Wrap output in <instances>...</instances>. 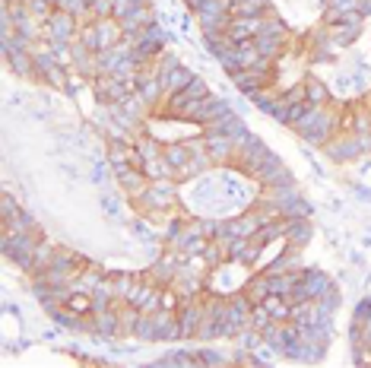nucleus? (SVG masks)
<instances>
[{
	"instance_id": "obj_1",
	"label": "nucleus",
	"mask_w": 371,
	"mask_h": 368,
	"mask_svg": "<svg viewBox=\"0 0 371 368\" xmlns=\"http://www.w3.org/2000/svg\"><path fill=\"white\" fill-rule=\"evenodd\" d=\"M286 241L292 248H305L308 241H311V222H308V216H302V219H289Z\"/></svg>"
},
{
	"instance_id": "obj_2",
	"label": "nucleus",
	"mask_w": 371,
	"mask_h": 368,
	"mask_svg": "<svg viewBox=\"0 0 371 368\" xmlns=\"http://www.w3.org/2000/svg\"><path fill=\"white\" fill-rule=\"evenodd\" d=\"M241 292L251 299V305H264L267 295H270V277H267V273H260V277H251V279H247V286L241 289Z\"/></svg>"
},
{
	"instance_id": "obj_3",
	"label": "nucleus",
	"mask_w": 371,
	"mask_h": 368,
	"mask_svg": "<svg viewBox=\"0 0 371 368\" xmlns=\"http://www.w3.org/2000/svg\"><path fill=\"white\" fill-rule=\"evenodd\" d=\"M305 102H308V105H314V108H324V105L330 102L327 86H324L321 80H314V76H308V80H305Z\"/></svg>"
},
{
	"instance_id": "obj_4",
	"label": "nucleus",
	"mask_w": 371,
	"mask_h": 368,
	"mask_svg": "<svg viewBox=\"0 0 371 368\" xmlns=\"http://www.w3.org/2000/svg\"><path fill=\"white\" fill-rule=\"evenodd\" d=\"M273 324V314L264 308V305H254V311H251V327L254 330H267Z\"/></svg>"
},
{
	"instance_id": "obj_5",
	"label": "nucleus",
	"mask_w": 371,
	"mask_h": 368,
	"mask_svg": "<svg viewBox=\"0 0 371 368\" xmlns=\"http://www.w3.org/2000/svg\"><path fill=\"white\" fill-rule=\"evenodd\" d=\"M203 3H206V0H188V7H190V10H194V13H197V10H200V7H203Z\"/></svg>"
},
{
	"instance_id": "obj_6",
	"label": "nucleus",
	"mask_w": 371,
	"mask_h": 368,
	"mask_svg": "<svg viewBox=\"0 0 371 368\" xmlns=\"http://www.w3.org/2000/svg\"><path fill=\"white\" fill-rule=\"evenodd\" d=\"M232 3H238V0H232Z\"/></svg>"
}]
</instances>
